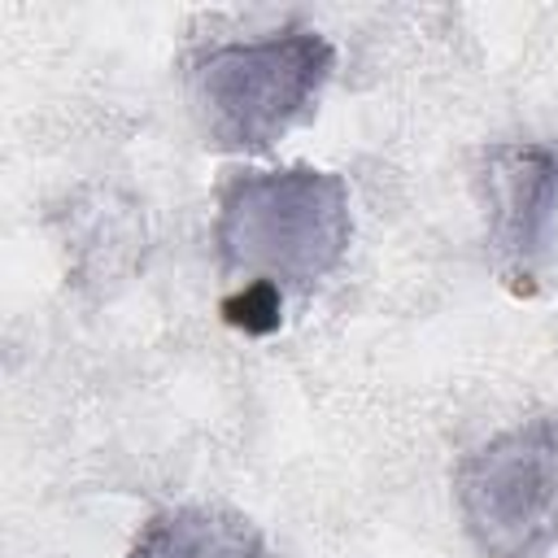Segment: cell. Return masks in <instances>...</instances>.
<instances>
[{
  "mask_svg": "<svg viewBox=\"0 0 558 558\" xmlns=\"http://www.w3.org/2000/svg\"><path fill=\"white\" fill-rule=\"evenodd\" d=\"M349 183L318 166L231 170L214 209V262L235 283L222 318L248 336L283 323L288 296H310L349 253Z\"/></svg>",
  "mask_w": 558,
  "mask_h": 558,
  "instance_id": "6da1fadb",
  "label": "cell"
},
{
  "mask_svg": "<svg viewBox=\"0 0 558 558\" xmlns=\"http://www.w3.org/2000/svg\"><path fill=\"white\" fill-rule=\"evenodd\" d=\"M336 74V48L310 26L196 48L183 65L192 118L214 153H270L301 126Z\"/></svg>",
  "mask_w": 558,
  "mask_h": 558,
  "instance_id": "7a4b0ae2",
  "label": "cell"
},
{
  "mask_svg": "<svg viewBox=\"0 0 558 558\" xmlns=\"http://www.w3.org/2000/svg\"><path fill=\"white\" fill-rule=\"evenodd\" d=\"M453 506L480 558H545L558 545V414L471 445L453 466Z\"/></svg>",
  "mask_w": 558,
  "mask_h": 558,
  "instance_id": "3957f363",
  "label": "cell"
},
{
  "mask_svg": "<svg viewBox=\"0 0 558 558\" xmlns=\"http://www.w3.org/2000/svg\"><path fill=\"white\" fill-rule=\"evenodd\" d=\"M475 196L497 279L514 296H541L558 253V148L541 140L480 148Z\"/></svg>",
  "mask_w": 558,
  "mask_h": 558,
  "instance_id": "277c9868",
  "label": "cell"
},
{
  "mask_svg": "<svg viewBox=\"0 0 558 558\" xmlns=\"http://www.w3.org/2000/svg\"><path fill=\"white\" fill-rule=\"evenodd\" d=\"M126 558H270L262 527L227 506H166L131 541Z\"/></svg>",
  "mask_w": 558,
  "mask_h": 558,
  "instance_id": "5b68a950",
  "label": "cell"
}]
</instances>
